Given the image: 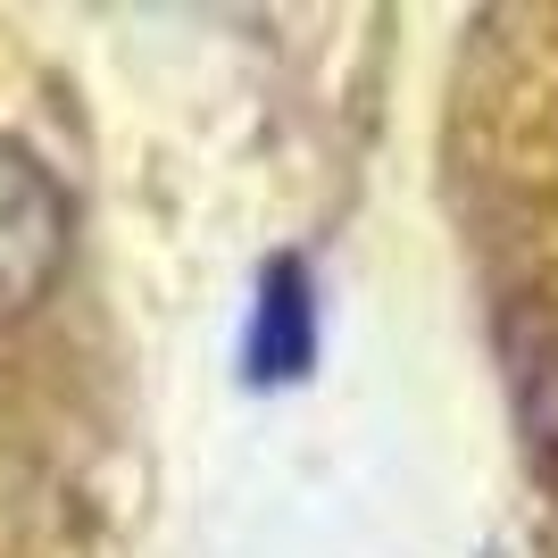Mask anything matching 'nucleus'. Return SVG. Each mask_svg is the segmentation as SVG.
<instances>
[{
    "label": "nucleus",
    "instance_id": "nucleus-1",
    "mask_svg": "<svg viewBox=\"0 0 558 558\" xmlns=\"http://www.w3.org/2000/svg\"><path fill=\"white\" fill-rule=\"evenodd\" d=\"M59 258H68V201L34 167V150L0 142V308L43 301Z\"/></svg>",
    "mask_w": 558,
    "mask_h": 558
},
{
    "label": "nucleus",
    "instance_id": "nucleus-2",
    "mask_svg": "<svg viewBox=\"0 0 558 558\" xmlns=\"http://www.w3.org/2000/svg\"><path fill=\"white\" fill-rule=\"evenodd\" d=\"M308 359H317L308 276L292 267V258H276L267 283H258V317H251V375L258 384H292V375H308Z\"/></svg>",
    "mask_w": 558,
    "mask_h": 558
}]
</instances>
